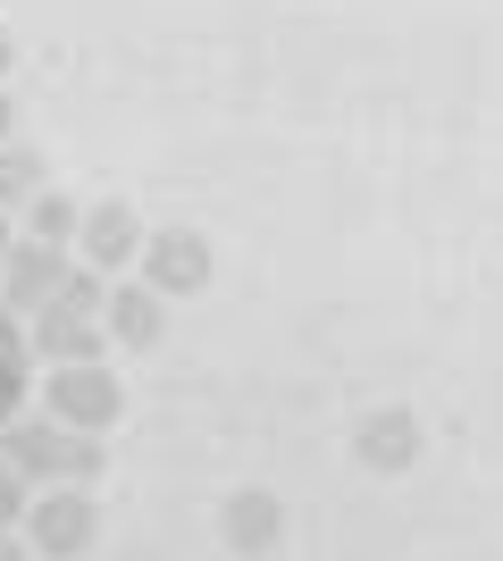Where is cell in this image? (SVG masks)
Returning <instances> with one entry per match:
<instances>
[{
    "label": "cell",
    "instance_id": "cell-9",
    "mask_svg": "<svg viewBox=\"0 0 503 561\" xmlns=\"http://www.w3.org/2000/svg\"><path fill=\"white\" fill-rule=\"evenodd\" d=\"M84 227V210H76L68 193H34L18 210V243H50V252H68V234Z\"/></svg>",
    "mask_w": 503,
    "mask_h": 561
},
{
    "label": "cell",
    "instance_id": "cell-18",
    "mask_svg": "<svg viewBox=\"0 0 503 561\" xmlns=\"http://www.w3.org/2000/svg\"><path fill=\"white\" fill-rule=\"evenodd\" d=\"M9 135H18V110H9V93H0V142H9Z\"/></svg>",
    "mask_w": 503,
    "mask_h": 561
},
{
    "label": "cell",
    "instance_id": "cell-5",
    "mask_svg": "<svg viewBox=\"0 0 503 561\" xmlns=\"http://www.w3.org/2000/svg\"><path fill=\"white\" fill-rule=\"evenodd\" d=\"M144 285L160 294V302H176V294H202L210 285V243L193 227H160V234H144Z\"/></svg>",
    "mask_w": 503,
    "mask_h": 561
},
{
    "label": "cell",
    "instance_id": "cell-13",
    "mask_svg": "<svg viewBox=\"0 0 503 561\" xmlns=\"http://www.w3.org/2000/svg\"><path fill=\"white\" fill-rule=\"evenodd\" d=\"M268 528H277V503H261V494H243L236 512H227V537H236V553H261Z\"/></svg>",
    "mask_w": 503,
    "mask_h": 561
},
{
    "label": "cell",
    "instance_id": "cell-6",
    "mask_svg": "<svg viewBox=\"0 0 503 561\" xmlns=\"http://www.w3.org/2000/svg\"><path fill=\"white\" fill-rule=\"evenodd\" d=\"M76 243H84V260H93V277H110V268H126V260L144 252V218L126 210V202H93L84 227H76Z\"/></svg>",
    "mask_w": 503,
    "mask_h": 561
},
{
    "label": "cell",
    "instance_id": "cell-4",
    "mask_svg": "<svg viewBox=\"0 0 503 561\" xmlns=\"http://www.w3.org/2000/svg\"><path fill=\"white\" fill-rule=\"evenodd\" d=\"M68 277H76L68 252H50V243H18V252L0 260V310H9V319H43Z\"/></svg>",
    "mask_w": 503,
    "mask_h": 561
},
{
    "label": "cell",
    "instance_id": "cell-1",
    "mask_svg": "<svg viewBox=\"0 0 503 561\" xmlns=\"http://www.w3.org/2000/svg\"><path fill=\"white\" fill-rule=\"evenodd\" d=\"M101 302H110L101 277H93V268H76V277L59 285V302L34 319L25 352H50L59 369H93V360H101Z\"/></svg>",
    "mask_w": 503,
    "mask_h": 561
},
{
    "label": "cell",
    "instance_id": "cell-11",
    "mask_svg": "<svg viewBox=\"0 0 503 561\" xmlns=\"http://www.w3.org/2000/svg\"><path fill=\"white\" fill-rule=\"evenodd\" d=\"M25 360H34V352H25V328L0 310V427L18 420V402H25Z\"/></svg>",
    "mask_w": 503,
    "mask_h": 561
},
{
    "label": "cell",
    "instance_id": "cell-12",
    "mask_svg": "<svg viewBox=\"0 0 503 561\" xmlns=\"http://www.w3.org/2000/svg\"><path fill=\"white\" fill-rule=\"evenodd\" d=\"M361 461H378V469L411 461V420H403V411H378V420L361 427Z\"/></svg>",
    "mask_w": 503,
    "mask_h": 561
},
{
    "label": "cell",
    "instance_id": "cell-8",
    "mask_svg": "<svg viewBox=\"0 0 503 561\" xmlns=\"http://www.w3.org/2000/svg\"><path fill=\"white\" fill-rule=\"evenodd\" d=\"M160 319H168V302L151 285H118V294L101 302V328L118 335V344H160Z\"/></svg>",
    "mask_w": 503,
    "mask_h": 561
},
{
    "label": "cell",
    "instance_id": "cell-16",
    "mask_svg": "<svg viewBox=\"0 0 503 561\" xmlns=\"http://www.w3.org/2000/svg\"><path fill=\"white\" fill-rule=\"evenodd\" d=\"M0 561H34V553H25V537H18V528H0Z\"/></svg>",
    "mask_w": 503,
    "mask_h": 561
},
{
    "label": "cell",
    "instance_id": "cell-14",
    "mask_svg": "<svg viewBox=\"0 0 503 561\" xmlns=\"http://www.w3.org/2000/svg\"><path fill=\"white\" fill-rule=\"evenodd\" d=\"M101 469H110L101 436H68V469H59V478H68V486H84V478H101Z\"/></svg>",
    "mask_w": 503,
    "mask_h": 561
},
{
    "label": "cell",
    "instance_id": "cell-10",
    "mask_svg": "<svg viewBox=\"0 0 503 561\" xmlns=\"http://www.w3.org/2000/svg\"><path fill=\"white\" fill-rule=\"evenodd\" d=\"M34 193H50V168L34 142H0V210H25Z\"/></svg>",
    "mask_w": 503,
    "mask_h": 561
},
{
    "label": "cell",
    "instance_id": "cell-19",
    "mask_svg": "<svg viewBox=\"0 0 503 561\" xmlns=\"http://www.w3.org/2000/svg\"><path fill=\"white\" fill-rule=\"evenodd\" d=\"M9 59H18V43H9V34H0V76H9Z\"/></svg>",
    "mask_w": 503,
    "mask_h": 561
},
{
    "label": "cell",
    "instance_id": "cell-7",
    "mask_svg": "<svg viewBox=\"0 0 503 561\" xmlns=\"http://www.w3.org/2000/svg\"><path fill=\"white\" fill-rule=\"evenodd\" d=\"M0 461L18 469V478H59V469H68V427L9 420V427H0Z\"/></svg>",
    "mask_w": 503,
    "mask_h": 561
},
{
    "label": "cell",
    "instance_id": "cell-2",
    "mask_svg": "<svg viewBox=\"0 0 503 561\" xmlns=\"http://www.w3.org/2000/svg\"><path fill=\"white\" fill-rule=\"evenodd\" d=\"M43 420L50 427H68V436H110V427L126 420V386L110 369H59L50 377V394H43Z\"/></svg>",
    "mask_w": 503,
    "mask_h": 561
},
{
    "label": "cell",
    "instance_id": "cell-17",
    "mask_svg": "<svg viewBox=\"0 0 503 561\" xmlns=\"http://www.w3.org/2000/svg\"><path fill=\"white\" fill-rule=\"evenodd\" d=\"M9 252H18V218L0 210V260H9Z\"/></svg>",
    "mask_w": 503,
    "mask_h": 561
},
{
    "label": "cell",
    "instance_id": "cell-15",
    "mask_svg": "<svg viewBox=\"0 0 503 561\" xmlns=\"http://www.w3.org/2000/svg\"><path fill=\"white\" fill-rule=\"evenodd\" d=\"M18 519H25V478L0 461V528H18Z\"/></svg>",
    "mask_w": 503,
    "mask_h": 561
},
{
    "label": "cell",
    "instance_id": "cell-3",
    "mask_svg": "<svg viewBox=\"0 0 503 561\" xmlns=\"http://www.w3.org/2000/svg\"><path fill=\"white\" fill-rule=\"evenodd\" d=\"M25 553H43V561H76L84 545L101 537V512H93V494L84 486H50V494H34L25 503Z\"/></svg>",
    "mask_w": 503,
    "mask_h": 561
}]
</instances>
